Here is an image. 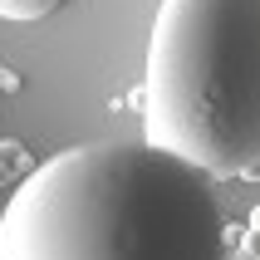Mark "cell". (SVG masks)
I'll return each mask as SVG.
<instances>
[{
  "label": "cell",
  "instance_id": "cell-1",
  "mask_svg": "<svg viewBox=\"0 0 260 260\" xmlns=\"http://www.w3.org/2000/svg\"><path fill=\"white\" fill-rule=\"evenodd\" d=\"M0 260H226L211 177L147 143L44 157L0 211Z\"/></svg>",
  "mask_w": 260,
  "mask_h": 260
},
{
  "label": "cell",
  "instance_id": "cell-2",
  "mask_svg": "<svg viewBox=\"0 0 260 260\" xmlns=\"http://www.w3.org/2000/svg\"><path fill=\"white\" fill-rule=\"evenodd\" d=\"M143 143L202 177L260 162V0H162L143 64Z\"/></svg>",
  "mask_w": 260,
  "mask_h": 260
},
{
  "label": "cell",
  "instance_id": "cell-3",
  "mask_svg": "<svg viewBox=\"0 0 260 260\" xmlns=\"http://www.w3.org/2000/svg\"><path fill=\"white\" fill-rule=\"evenodd\" d=\"M59 0H0V20H44Z\"/></svg>",
  "mask_w": 260,
  "mask_h": 260
}]
</instances>
